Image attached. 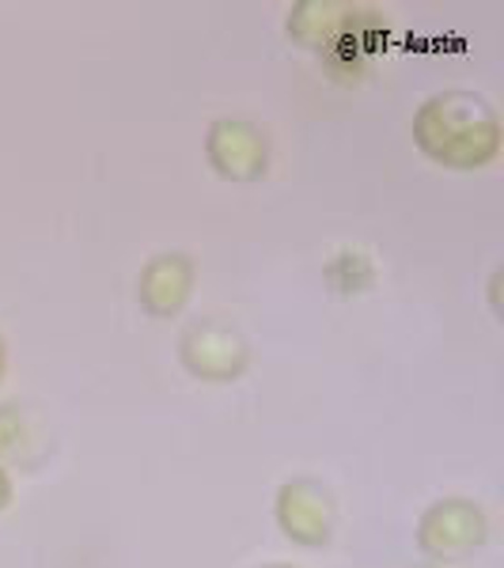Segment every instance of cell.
<instances>
[{"mask_svg": "<svg viewBox=\"0 0 504 568\" xmlns=\"http://www.w3.org/2000/svg\"><path fill=\"white\" fill-rule=\"evenodd\" d=\"M209 168L228 182H259L270 171V136L251 118H216L205 130Z\"/></svg>", "mask_w": 504, "mask_h": 568, "instance_id": "6", "label": "cell"}, {"mask_svg": "<svg viewBox=\"0 0 504 568\" xmlns=\"http://www.w3.org/2000/svg\"><path fill=\"white\" fill-rule=\"evenodd\" d=\"M198 288V265L182 251H163L144 262L137 277V304L152 318H175Z\"/></svg>", "mask_w": 504, "mask_h": 568, "instance_id": "7", "label": "cell"}, {"mask_svg": "<svg viewBox=\"0 0 504 568\" xmlns=\"http://www.w3.org/2000/svg\"><path fill=\"white\" fill-rule=\"evenodd\" d=\"M12 500H16V481H12V474L0 466V511L12 508Z\"/></svg>", "mask_w": 504, "mask_h": 568, "instance_id": "9", "label": "cell"}, {"mask_svg": "<svg viewBox=\"0 0 504 568\" xmlns=\"http://www.w3.org/2000/svg\"><path fill=\"white\" fill-rule=\"evenodd\" d=\"M417 568H444V565H436V561H425V565H417Z\"/></svg>", "mask_w": 504, "mask_h": 568, "instance_id": "12", "label": "cell"}, {"mask_svg": "<svg viewBox=\"0 0 504 568\" xmlns=\"http://www.w3.org/2000/svg\"><path fill=\"white\" fill-rule=\"evenodd\" d=\"M414 542L429 561H463L490 542V516L471 497H440L421 511Z\"/></svg>", "mask_w": 504, "mask_h": 568, "instance_id": "3", "label": "cell"}, {"mask_svg": "<svg viewBox=\"0 0 504 568\" xmlns=\"http://www.w3.org/2000/svg\"><path fill=\"white\" fill-rule=\"evenodd\" d=\"M273 519H278L281 535L292 546L323 549L334 538L337 527V504L334 493L319 478H289L278 485L273 497Z\"/></svg>", "mask_w": 504, "mask_h": 568, "instance_id": "5", "label": "cell"}, {"mask_svg": "<svg viewBox=\"0 0 504 568\" xmlns=\"http://www.w3.org/2000/svg\"><path fill=\"white\" fill-rule=\"evenodd\" d=\"M4 372H8V345H4V337H0V379H4Z\"/></svg>", "mask_w": 504, "mask_h": 568, "instance_id": "10", "label": "cell"}, {"mask_svg": "<svg viewBox=\"0 0 504 568\" xmlns=\"http://www.w3.org/2000/svg\"><path fill=\"white\" fill-rule=\"evenodd\" d=\"M254 568H300V565H289V561H265V565H254Z\"/></svg>", "mask_w": 504, "mask_h": 568, "instance_id": "11", "label": "cell"}, {"mask_svg": "<svg viewBox=\"0 0 504 568\" xmlns=\"http://www.w3.org/2000/svg\"><path fill=\"white\" fill-rule=\"evenodd\" d=\"M50 459V420L27 402H0V466L34 470Z\"/></svg>", "mask_w": 504, "mask_h": 568, "instance_id": "8", "label": "cell"}, {"mask_svg": "<svg viewBox=\"0 0 504 568\" xmlns=\"http://www.w3.org/2000/svg\"><path fill=\"white\" fill-rule=\"evenodd\" d=\"M179 364L201 383H235L251 368V345L240 326L198 318L179 337Z\"/></svg>", "mask_w": 504, "mask_h": 568, "instance_id": "4", "label": "cell"}, {"mask_svg": "<svg viewBox=\"0 0 504 568\" xmlns=\"http://www.w3.org/2000/svg\"><path fill=\"white\" fill-rule=\"evenodd\" d=\"M285 31L330 69L356 72L387 34V16L364 0H300L289 8Z\"/></svg>", "mask_w": 504, "mask_h": 568, "instance_id": "2", "label": "cell"}, {"mask_svg": "<svg viewBox=\"0 0 504 568\" xmlns=\"http://www.w3.org/2000/svg\"><path fill=\"white\" fill-rule=\"evenodd\" d=\"M414 144L425 160L447 171L490 168L504 149L501 114L482 91L444 88L417 106Z\"/></svg>", "mask_w": 504, "mask_h": 568, "instance_id": "1", "label": "cell"}]
</instances>
